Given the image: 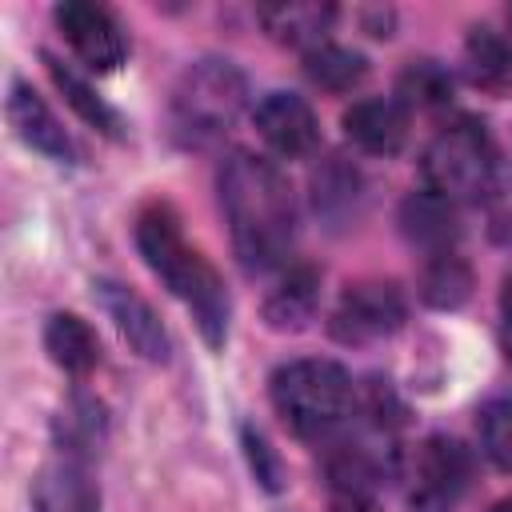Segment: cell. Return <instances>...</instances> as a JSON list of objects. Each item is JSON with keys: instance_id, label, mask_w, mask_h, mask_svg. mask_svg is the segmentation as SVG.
<instances>
[{"instance_id": "obj_1", "label": "cell", "mask_w": 512, "mask_h": 512, "mask_svg": "<svg viewBox=\"0 0 512 512\" xmlns=\"http://www.w3.org/2000/svg\"><path fill=\"white\" fill-rule=\"evenodd\" d=\"M220 208L232 248L248 272L280 268L296 240V200L284 172L256 152H228L220 164Z\"/></svg>"}, {"instance_id": "obj_2", "label": "cell", "mask_w": 512, "mask_h": 512, "mask_svg": "<svg viewBox=\"0 0 512 512\" xmlns=\"http://www.w3.org/2000/svg\"><path fill=\"white\" fill-rule=\"evenodd\" d=\"M136 248L144 256V264L168 284V292L184 300V308L192 312V320H196L200 336L208 340V348H224V340H228V292H224V280L184 240L180 216L168 204H148L136 216Z\"/></svg>"}, {"instance_id": "obj_3", "label": "cell", "mask_w": 512, "mask_h": 512, "mask_svg": "<svg viewBox=\"0 0 512 512\" xmlns=\"http://www.w3.org/2000/svg\"><path fill=\"white\" fill-rule=\"evenodd\" d=\"M268 392H272V408L280 412V420L304 440L336 432L348 420L352 404H356L352 376L336 360H292V364H280L272 372Z\"/></svg>"}, {"instance_id": "obj_4", "label": "cell", "mask_w": 512, "mask_h": 512, "mask_svg": "<svg viewBox=\"0 0 512 512\" xmlns=\"http://www.w3.org/2000/svg\"><path fill=\"white\" fill-rule=\"evenodd\" d=\"M248 100V80L232 60H196L184 68V76L176 80L172 92V132L184 144H212L220 140L240 108Z\"/></svg>"}, {"instance_id": "obj_5", "label": "cell", "mask_w": 512, "mask_h": 512, "mask_svg": "<svg viewBox=\"0 0 512 512\" xmlns=\"http://www.w3.org/2000/svg\"><path fill=\"white\" fill-rule=\"evenodd\" d=\"M424 184L428 192L460 204V200H480L492 188L496 176V152L488 132L476 120H456L432 136L424 148Z\"/></svg>"}, {"instance_id": "obj_6", "label": "cell", "mask_w": 512, "mask_h": 512, "mask_svg": "<svg viewBox=\"0 0 512 512\" xmlns=\"http://www.w3.org/2000/svg\"><path fill=\"white\" fill-rule=\"evenodd\" d=\"M404 312V292L392 280H360L344 288L332 312V336L340 344H372L392 336L404 324Z\"/></svg>"}, {"instance_id": "obj_7", "label": "cell", "mask_w": 512, "mask_h": 512, "mask_svg": "<svg viewBox=\"0 0 512 512\" xmlns=\"http://www.w3.org/2000/svg\"><path fill=\"white\" fill-rule=\"evenodd\" d=\"M468 484V452L448 436H428L412 460V512H452Z\"/></svg>"}, {"instance_id": "obj_8", "label": "cell", "mask_w": 512, "mask_h": 512, "mask_svg": "<svg viewBox=\"0 0 512 512\" xmlns=\"http://www.w3.org/2000/svg\"><path fill=\"white\" fill-rule=\"evenodd\" d=\"M56 24L68 40V48L84 60V68L92 72H116L124 64V32L116 24V16L104 4H88V0H64L56 4Z\"/></svg>"}, {"instance_id": "obj_9", "label": "cell", "mask_w": 512, "mask_h": 512, "mask_svg": "<svg viewBox=\"0 0 512 512\" xmlns=\"http://www.w3.org/2000/svg\"><path fill=\"white\" fill-rule=\"evenodd\" d=\"M96 300L108 312V320L116 324V332L124 336V344L140 360H148V364H168L172 360L168 328L160 324V316L152 312V304L140 292H132L128 284H116V280H96Z\"/></svg>"}, {"instance_id": "obj_10", "label": "cell", "mask_w": 512, "mask_h": 512, "mask_svg": "<svg viewBox=\"0 0 512 512\" xmlns=\"http://www.w3.org/2000/svg\"><path fill=\"white\" fill-rule=\"evenodd\" d=\"M32 512H100V484L84 452L60 448L32 480Z\"/></svg>"}, {"instance_id": "obj_11", "label": "cell", "mask_w": 512, "mask_h": 512, "mask_svg": "<svg viewBox=\"0 0 512 512\" xmlns=\"http://www.w3.org/2000/svg\"><path fill=\"white\" fill-rule=\"evenodd\" d=\"M256 132L260 140L276 152V156H308L320 140V124L316 112L308 108V100H300L296 92H268L256 104Z\"/></svg>"}, {"instance_id": "obj_12", "label": "cell", "mask_w": 512, "mask_h": 512, "mask_svg": "<svg viewBox=\"0 0 512 512\" xmlns=\"http://www.w3.org/2000/svg\"><path fill=\"white\" fill-rule=\"evenodd\" d=\"M8 124L32 152H40V156H48L56 164H72L76 160V148H72L68 132L60 128L52 108L40 100V92L32 84H24V80H12V88H8Z\"/></svg>"}, {"instance_id": "obj_13", "label": "cell", "mask_w": 512, "mask_h": 512, "mask_svg": "<svg viewBox=\"0 0 512 512\" xmlns=\"http://www.w3.org/2000/svg\"><path fill=\"white\" fill-rule=\"evenodd\" d=\"M344 136L360 152L392 156L408 136V108L396 96H364L344 112Z\"/></svg>"}, {"instance_id": "obj_14", "label": "cell", "mask_w": 512, "mask_h": 512, "mask_svg": "<svg viewBox=\"0 0 512 512\" xmlns=\"http://www.w3.org/2000/svg\"><path fill=\"white\" fill-rule=\"evenodd\" d=\"M400 232L424 248L428 256H440V252H456V240H460V220H456V204L436 196V192H412L404 204H400Z\"/></svg>"}, {"instance_id": "obj_15", "label": "cell", "mask_w": 512, "mask_h": 512, "mask_svg": "<svg viewBox=\"0 0 512 512\" xmlns=\"http://www.w3.org/2000/svg\"><path fill=\"white\" fill-rule=\"evenodd\" d=\"M256 20L264 24V32L276 44L312 52L316 44H324V36L336 20V8L332 4H308V0H280V4H260Z\"/></svg>"}, {"instance_id": "obj_16", "label": "cell", "mask_w": 512, "mask_h": 512, "mask_svg": "<svg viewBox=\"0 0 512 512\" xmlns=\"http://www.w3.org/2000/svg\"><path fill=\"white\" fill-rule=\"evenodd\" d=\"M316 300H320V276H316V268H312V264H296V268H288V272L276 280V288L268 292V300H264V320H268V328H276V332H296V328H304V324L312 320Z\"/></svg>"}, {"instance_id": "obj_17", "label": "cell", "mask_w": 512, "mask_h": 512, "mask_svg": "<svg viewBox=\"0 0 512 512\" xmlns=\"http://www.w3.org/2000/svg\"><path fill=\"white\" fill-rule=\"evenodd\" d=\"M44 348H48L52 364L64 368V372H72V376H84V372H92L100 364V340L88 328V320H80L76 312L48 316V324H44Z\"/></svg>"}, {"instance_id": "obj_18", "label": "cell", "mask_w": 512, "mask_h": 512, "mask_svg": "<svg viewBox=\"0 0 512 512\" xmlns=\"http://www.w3.org/2000/svg\"><path fill=\"white\" fill-rule=\"evenodd\" d=\"M464 68L468 80L484 92H504L512 84V48L492 28H472L464 40Z\"/></svg>"}, {"instance_id": "obj_19", "label": "cell", "mask_w": 512, "mask_h": 512, "mask_svg": "<svg viewBox=\"0 0 512 512\" xmlns=\"http://www.w3.org/2000/svg\"><path fill=\"white\" fill-rule=\"evenodd\" d=\"M304 76L324 92H352L368 76V60L344 44L324 40L312 52H304Z\"/></svg>"}, {"instance_id": "obj_20", "label": "cell", "mask_w": 512, "mask_h": 512, "mask_svg": "<svg viewBox=\"0 0 512 512\" xmlns=\"http://www.w3.org/2000/svg\"><path fill=\"white\" fill-rule=\"evenodd\" d=\"M44 64H48V76H52V84L64 92V100H68V108L84 120V124H92V128H100L104 136H120V116L96 96V88L84 80V76H76L68 64H60L56 56H44Z\"/></svg>"}, {"instance_id": "obj_21", "label": "cell", "mask_w": 512, "mask_h": 512, "mask_svg": "<svg viewBox=\"0 0 512 512\" xmlns=\"http://www.w3.org/2000/svg\"><path fill=\"white\" fill-rule=\"evenodd\" d=\"M472 296V268L456 252L428 256L420 272V300L432 308H460Z\"/></svg>"}, {"instance_id": "obj_22", "label": "cell", "mask_w": 512, "mask_h": 512, "mask_svg": "<svg viewBox=\"0 0 512 512\" xmlns=\"http://www.w3.org/2000/svg\"><path fill=\"white\" fill-rule=\"evenodd\" d=\"M400 104H416V108H440L452 100V76L444 64L436 60H412L404 72H400Z\"/></svg>"}, {"instance_id": "obj_23", "label": "cell", "mask_w": 512, "mask_h": 512, "mask_svg": "<svg viewBox=\"0 0 512 512\" xmlns=\"http://www.w3.org/2000/svg\"><path fill=\"white\" fill-rule=\"evenodd\" d=\"M480 448L496 468L512 472V392L484 404V412H480Z\"/></svg>"}, {"instance_id": "obj_24", "label": "cell", "mask_w": 512, "mask_h": 512, "mask_svg": "<svg viewBox=\"0 0 512 512\" xmlns=\"http://www.w3.org/2000/svg\"><path fill=\"white\" fill-rule=\"evenodd\" d=\"M244 456H248V468L252 476L268 488V492H280L284 488V468H280V456L272 452V444L264 440V432H256L252 424H244Z\"/></svg>"}, {"instance_id": "obj_25", "label": "cell", "mask_w": 512, "mask_h": 512, "mask_svg": "<svg viewBox=\"0 0 512 512\" xmlns=\"http://www.w3.org/2000/svg\"><path fill=\"white\" fill-rule=\"evenodd\" d=\"M356 196V172H348L344 164H328L324 172H316V208L324 212H336V204H352Z\"/></svg>"}, {"instance_id": "obj_26", "label": "cell", "mask_w": 512, "mask_h": 512, "mask_svg": "<svg viewBox=\"0 0 512 512\" xmlns=\"http://www.w3.org/2000/svg\"><path fill=\"white\" fill-rule=\"evenodd\" d=\"M328 512H380L376 492H360V488H332Z\"/></svg>"}, {"instance_id": "obj_27", "label": "cell", "mask_w": 512, "mask_h": 512, "mask_svg": "<svg viewBox=\"0 0 512 512\" xmlns=\"http://www.w3.org/2000/svg\"><path fill=\"white\" fill-rule=\"evenodd\" d=\"M500 316H504V328L512 332V272H508L504 284H500Z\"/></svg>"}, {"instance_id": "obj_28", "label": "cell", "mask_w": 512, "mask_h": 512, "mask_svg": "<svg viewBox=\"0 0 512 512\" xmlns=\"http://www.w3.org/2000/svg\"><path fill=\"white\" fill-rule=\"evenodd\" d=\"M488 512H512V500H496Z\"/></svg>"}, {"instance_id": "obj_29", "label": "cell", "mask_w": 512, "mask_h": 512, "mask_svg": "<svg viewBox=\"0 0 512 512\" xmlns=\"http://www.w3.org/2000/svg\"><path fill=\"white\" fill-rule=\"evenodd\" d=\"M508 20H512V8H508Z\"/></svg>"}]
</instances>
